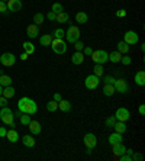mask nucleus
<instances>
[{
  "label": "nucleus",
  "instance_id": "nucleus-41",
  "mask_svg": "<svg viewBox=\"0 0 145 161\" xmlns=\"http://www.w3.org/2000/svg\"><path fill=\"white\" fill-rule=\"evenodd\" d=\"M131 157H132V161H142V160H144V155H142V154H139V153H135V151L132 153V155H131Z\"/></svg>",
  "mask_w": 145,
  "mask_h": 161
},
{
  "label": "nucleus",
  "instance_id": "nucleus-2",
  "mask_svg": "<svg viewBox=\"0 0 145 161\" xmlns=\"http://www.w3.org/2000/svg\"><path fill=\"white\" fill-rule=\"evenodd\" d=\"M64 38H67V42H70V44H74L75 41H79V39H80V29H79V26H75V25H70V26H68V29H67L65 36H64Z\"/></svg>",
  "mask_w": 145,
  "mask_h": 161
},
{
  "label": "nucleus",
  "instance_id": "nucleus-50",
  "mask_svg": "<svg viewBox=\"0 0 145 161\" xmlns=\"http://www.w3.org/2000/svg\"><path fill=\"white\" fill-rule=\"evenodd\" d=\"M6 128H0V138H4L6 136Z\"/></svg>",
  "mask_w": 145,
  "mask_h": 161
},
{
  "label": "nucleus",
  "instance_id": "nucleus-57",
  "mask_svg": "<svg viewBox=\"0 0 145 161\" xmlns=\"http://www.w3.org/2000/svg\"><path fill=\"white\" fill-rule=\"evenodd\" d=\"M0 74H2V73H0Z\"/></svg>",
  "mask_w": 145,
  "mask_h": 161
},
{
  "label": "nucleus",
  "instance_id": "nucleus-22",
  "mask_svg": "<svg viewBox=\"0 0 145 161\" xmlns=\"http://www.w3.org/2000/svg\"><path fill=\"white\" fill-rule=\"evenodd\" d=\"M58 109L61 110V112H70L71 110V103L68 102V100L61 99V100L58 102Z\"/></svg>",
  "mask_w": 145,
  "mask_h": 161
},
{
  "label": "nucleus",
  "instance_id": "nucleus-52",
  "mask_svg": "<svg viewBox=\"0 0 145 161\" xmlns=\"http://www.w3.org/2000/svg\"><path fill=\"white\" fill-rule=\"evenodd\" d=\"M28 57H29V55L26 54V52H23V54L21 55V59H22V61H26V59H28Z\"/></svg>",
  "mask_w": 145,
  "mask_h": 161
},
{
  "label": "nucleus",
  "instance_id": "nucleus-19",
  "mask_svg": "<svg viewBox=\"0 0 145 161\" xmlns=\"http://www.w3.org/2000/svg\"><path fill=\"white\" fill-rule=\"evenodd\" d=\"M6 138L9 140V142L15 144V142H17V141H19V134H17L15 129H10V131L6 132Z\"/></svg>",
  "mask_w": 145,
  "mask_h": 161
},
{
  "label": "nucleus",
  "instance_id": "nucleus-35",
  "mask_svg": "<svg viewBox=\"0 0 145 161\" xmlns=\"http://www.w3.org/2000/svg\"><path fill=\"white\" fill-rule=\"evenodd\" d=\"M46 110H50V112H57L58 110V102L50 100V102L46 103Z\"/></svg>",
  "mask_w": 145,
  "mask_h": 161
},
{
  "label": "nucleus",
  "instance_id": "nucleus-7",
  "mask_svg": "<svg viewBox=\"0 0 145 161\" xmlns=\"http://www.w3.org/2000/svg\"><path fill=\"white\" fill-rule=\"evenodd\" d=\"M113 87L118 93H122V94H126L129 93V86H128V81L125 78H119V80H115L113 83Z\"/></svg>",
  "mask_w": 145,
  "mask_h": 161
},
{
  "label": "nucleus",
  "instance_id": "nucleus-23",
  "mask_svg": "<svg viewBox=\"0 0 145 161\" xmlns=\"http://www.w3.org/2000/svg\"><path fill=\"white\" fill-rule=\"evenodd\" d=\"M22 142H23V145L28 147V148L35 147V140H33L32 135H23V136H22Z\"/></svg>",
  "mask_w": 145,
  "mask_h": 161
},
{
  "label": "nucleus",
  "instance_id": "nucleus-25",
  "mask_svg": "<svg viewBox=\"0 0 145 161\" xmlns=\"http://www.w3.org/2000/svg\"><path fill=\"white\" fill-rule=\"evenodd\" d=\"M116 47H118V51H119L122 55L129 52V45L125 42V41H119V42L116 44Z\"/></svg>",
  "mask_w": 145,
  "mask_h": 161
},
{
  "label": "nucleus",
  "instance_id": "nucleus-47",
  "mask_svg": "<svg viewBox=\"0 0 145 161\" xmlns=\"http://www.w3.org/2000/svg\"><path fill=\"white\" fill-rule=\"evenodd\" d=\"M81 52L84 54V57H86V55H90L91 52H93V48H91V47H84V48H83V51H81Z\"/></svg>",
  "mask_w": 145,
  "mask_h": 161
},
{
  "label": "nucleus",
  "instance_id": "nucleus-45",
  "mask_svg": "<svg viewBox=\"0 0 145 161\" xmlns=\"http://www.w3.org/2000/svg\"><path fill=\"white\" fill-rule=\"evenodd\" d=\"M116 16L118 17H126V10H125V9H119V10L116 12Z\"/></svg>",
  "mask_w": 145,
  "mask_h": 161
},
{
  "label": "nucleus",
  "instance_id": "nucleus-8",
  "mask_svg": "<svg viewBox=\"0 0 145 161\" xmlns=\"http://www.w3.org/2000/svg\"><path fill=\"white\" fill-rule=\"evenodd\" d=\"M115 118L116 121H120V122H128L129 119H131V112L126 107H119V109L116 110Z\"/></svg>",
  "mask_w": 145,
  "mask_h": 161
},
{
  "label": "nucleus",
  "instance_id": "nucleus-51",
  "mask_svg": "<svg viewBox=\"0 0 145 161\" xmlns=\"http://www.w3.org/2000/svg\"><path fill=\"white\" fill-rule=\"evenodd\" d=\"M138 112H139V115H141V116H144V115H145V106H144V105H141V106H139Z\"/></svg>",
  "mask_w": 145,
  "mask_h": 161
},
{
  "label": "nucleus",
  "instance_id": "nucleus-56",
  "mask_svg": "<svg viewBox=\"0 0 145 161\" xmlns=\"http://www.w3.org/2000/svg\"><path fill=\"white\" fill-rule=\"evenodd\" d=\"M2 2H7V0H2Z\"/></svg>",
  "mask_w": 145,
  "mask_h": 161
},
{
  "label": "nucleus",
  "instance_id": "nucleus-21",
  "mask_svg": "<svg viewBox=\"0 0 145 161\" xmlns=\"http://www.w3.org/2000/svg\"><path fill=\"white\" fill-rule=\"evenodd\" d=\"M87 21H89V16H87L86 12H77V15H75V22H77L79 25L87 23Z\"/></svg>",
  "mask_w": 145,
  "mask_h": 161
},
{
  "label": "nucleus",
  "instance_id": "nucleus-15",
  "mask_svg": "<svg viewBox=\"0 0 145 161\" xmlns=\"http://www.w3.org/2000/svg\"><path fill=\"white\" fill-rule=\"evenodd\" d=\"M113 154H115V158L120 157L122 154H125V151H126V147H125L122 142H118V144H113Z\"/></svg>",
  "mask_w": 145,
  "mask_h": 161
},
{
  "label": "nucleus",
  "instance_id": "nucleus-13",
  "mask_svg": "<svg viewBox=\"0 0 145 161\" xmlns=\"http://www.w3.org/2000/svg\"><path fill=\"white\" fill-rule=\"evenodd\" d=\"M84 54L81 51H75L74 54L71 55V63L74 64V65H80V64H83L84 63Z\"/></svg>",
  "mask_w": 145,
  "mask_h": 161
},
{
  "label": "nucleus",
  "instance_id": "nucleus-38",
  "mask_svg": "<svg viewBox=\"0 0 145 161\" xmlns=\"http://www.w3.org/2000/svg\"><path fill=\"white\" fill-rule=\"evenodd\" d=\"M51 10L54 13H60V12H64V9H62V4L61 3H54L51 6Z\"/></svg>",
  "mask_w": 145,
  "mask_h": 161
},
{
  "label": "nucleus",
  "instance_id": "nucleus-5",
  "mask_svg": "<svg viewBox=\"0 0 145 161\" xmlns=\"http://www.w3.org/2000/svg\"><path fill=\"white\" fill-rule=\"evenodd\" d=\"M99 84H100V77L94 76V74H90V76H87L86 78H84V86H86V89H89V90L97 89Z\"/></svg>",
  "mask_w": 145,
  "mask_h": 161
},
{
  "label": "nucleus",
  "instance_id": "nucleus-16",
  "mask_svg": "<svg viewBox=\"0 0 145 161\" xmlns=\"http://www.w3.org/2000/svg\"><path fill=\"white\" fill-rule=\"evenodd\" d=\"M133 80H135V83H137L138 86H145V71L144 70L137 71L135 77H133Z\"/></svg>",
  "mask_w": 145,
  "mask_h": 161
},
{
  "label": "nucleus",
  "instance_id": "nucleus-33",
  "mask_svg": "<svg viewBox=\"0 0 145 161\" xmlns=\"http://www.w3.org/2000/svg\"><path fill=\"white\" fill-rule=\"evenodd\" d=\"M93 74L97 77L103 76V65H102V64H94V67H93Z\"/></svg>",
  "mask_w": 145,
  "mask_h": 161
},
{
  "label": "nucleus",
  "instance_id": "nucleus-18",
  "mask_svg": "<svg viewBox=\"0 0 145 161\" xmlns=\"http://www.w3.org/2000/svg\"><path fill=\"white\" fill-rule=\"evenodd\" d=\"M55 21H57L58 23H67V22L70 21V15L67 12H60L55 15Z\"/></svg>",
  "mask_w": 145,
  "mask_h": 161
},
{
  "label": "nucleus",
  "instance_id": "nucleus-42",
  "mask_svg": "<svg viewBox=\"0 0 145 161\" xmlns=\"http://www.w3.org/2000/svg\"><path fill=\"white\" fill-rule=\"evenodd\" d=\"M74 48H75V51H83V48H84V44L81 42V41H75L74 42Z\"/></svg>",
  "mask_w": 145,
  "mask_h": 161
},
{
  "label": "nucleus",
  "instance_id": "nucleus-32",
  "mask_svg": "<svg viewBox=\"0 0 145 161\" xmlns=\"http://www.w3.org/2000/svg\"><path fill=\"white\" fill-rule=\"evenodd\" d=\"M44 19H45V16H44L42 13H39V12L33 15V23H35L36 26L42 25V23H44Z\"/></svg>",
  "mask_w": 145,
  "mask_h": 161
},
{
  "label": "nucleus",
  "instance_id": "nucleus-3",
  "mask_svg": "<svg viewBox=\"0 0 145 161\" xmlns=\"http://www.w3.org/2000/svg\"><path fill=\"white\" fill-rule=\"evenodd\" d=\"M50 47H51V50H52L55 54H58V55H62V54H65V52H67V44H65L64 39L54 38Z\"/></svg>",
  "mask_w": 145,
  "mask_h": 161
},
{
  "label": "nucleus",
  "instance_id": "nucleus-26",
  "mask_svg": "<svg viewBox=\"0 0 145 161\" xmlns=\"http://www.w3.org/2000/svg\"><path fill=\"white\" fill-rule=\"evenodd\" d=\"M120 58H122V54H120L118 50H116V51H112L109 54V61H112L113 64L120 63Z\"/></svg>",
  "mask_w": 145,
  "mask_h": 161
},
{
  "label": "nucleus",
  "instance_id": "nucleus-6",
  "mask_svg": "<svg viewBox=\"0 0 145 161\" xmlns=\"http://www.w3.org/2000/svg\"><path fill=\"white\" fill-rule=\"evenodd\" d=\"M15 63H16V57L12 52H4L0 55V64L4 67H12V65H15Z\"/></svg>",
  "mask_w": 145,
  "mask_h": 161
},
{
  "label": "nucleus",
  "instance_id": "nucleus-39",
  "mask_svg": "<svg viewBox=\"0 0 145 161\" xmlns=\"http://www.w3.org/2000/svg\"><path fill=\"white\" fill-rule=\"evenodd\" d=\"M104 123H106V126L108 128H113V125L116 123V118L115 116H109V118L104 121Z\"/></svg>",
  "mask_w": 145,
  "mask_h": 161
},
{
  "label": "nucleus",
  "instance_id": "nucleus-28",
  "mask_svg": "<svg viewBox=\"0 0 145 161\" xmlns=\"http://www.w3.org/2000/svg\"><path fill=\"white\" fill-rule=\"evenodd\" d=\"M115 93H116V90H115V87H113V84H103V94L104 96L110 97V96H113Z\"/></svg>",
  "mask_w": 145,
  "mask_h": 161
},
{
  "label": "nucleus",
  "instance_id": "nucleus-20",
  "mask_svg": "<svg viewBox=\"0 0 145 161\" xmlns=\"http://www.w3.org/2000/svg\"><path fill=\"white\" fill-rule=\"evenodd\" d=\"M113 129H115V132H119V134H122L123 135L125 132H126V122H120V121H116V123L113 125Z\"/></svg>",
  "mask_w": 145,
  "mask_h": 161
},
{
  "label": "nucleus",
  "instance_id": "nucleus-14",
  "mask_svg": "<svg viewBox=\"0 0 145 161\" xmlns=\"http://www.w3.org/2000/svg\"><path fill=\"white\" fill-rule=\"evenodd\" d=\"M28 126H29V131H31L32 135H39V134H41V123L38 122V121H31V122L28 123Z\"/></svg>",
  "mask_w": 145,
  "mask_h": 161
},
{
  "label": "nucleus",
  "instance_id": "nucleus-27",
  "mask_svg": "<svg viewBox=\"0 0 145 161\" xmlns=\"http://www.w3.org/2000/svg\"><path fill=\"white\" fill-rule=\"evenodd\" d=\"M52 35H42L41 38H39V42H41L42 47H50L51 42H52Z\"/></svg>",
  "mask_w": 145,
  "mask_h": 161
},
{
  "label": "nucleus",
  "instance_id": "nucleus-53",
  "mask_svg": "<svg viewBox=\"0 0 145 161\" xmlns=\"http://www.w3.org/2000/svg\"><path fill=\"white\" fill-rule=\"evenodd\" d=\"M126 154H129V155H132V153H133V149L132 148H126V151H125Z\"/></svg>",
  "mask_w": 145,
  "mask_h": 161
},
{
  "label": "nucleus",
  "instance_id": "nucleus-37",
  "mask_svg": "<svg viewBox=\"0 0 145 161\" xmlns=\"http://www.w3.org/2000/svg\"><path fill=\"white\" fill-rule=\"evenodd\" d=\"M120 63L123 64V65H131V63H132V58H131L128 54H123V55H122V58H120Z\"/></svg>",
  "mask_w": 145,
  "mask_h": 161
},
{
  "label": "nucleus",
  "instance_id": "nucleus-49",
  "mask_svg": "<svg viewBox=\"0 0 145 161\" xmlns=\"http://www.w3.org/2000/svg\"><path fill=\"white\" fill-rule=\"evenodd\" d=\"M61 99H62L61 93H54V99H52V100H55V102H60Z\"/></svg>",
  "mask_w": 145,
  "mask_h": 161
},
{
  "label": "nucleus",
  "instance_id": "nucleus-29",
  "mask_svg": "<svg viewBox=\"0 0 145 161\" xmlns=\"http://www.w3.org/2000/svg\"><path fill=\"white\" fill-rule=\"evenodd\" d=\"M23 51L26 52L28 55H32L33 52H35V45H33L32 42H29V41H26V42H23Z\"/></svg>",
  "mask_w": 145,
  "mask_h": 161
},
{
  "label": "nucleus",
  "instance_id": "nucleus-12",
  "mask_svg": "<svg viewBox=\"0 0 145 161\" xmlns=\"http://www.w3.org/2000/svg\"><path fill=\"white\" fill-rule=\"evenodd\" d=\"M26 35H28L31 39H35L38 35H39V26H36L35 23L29 25L28 28H26Z\"/></svg>",
  "mask_w": 145,
  "mask_h": 161
},
{
  "label": "nucleus",
  "instance_id": "nucleus-54",
  "mask_svg": "<svg viewBox=\"0 0 145 161\" xmlns=\"http://www.w3.org/2000/svg\"><path fill=\"white\" fill-rule=\"evenodd\" d=\"M91 151H93V148H89V147H86V154H89V155H90Z\"/></svg>",
  "mask_w": 145,
  "mask_h": 161
},
{
  "label": "nucleus",
  "instance_id": "nucleus-44",
  "mask_svg": "<svg viewBox=\"0 0 145 161\" xmlns=\"http://www.w3.org/2000/svg\"><path fill=\"white\" fill-rule=\"evenodd\" d=\"M9 10H7V6H6V2H2L0 0V13H3V15H6Z\"/></svg>",
  "mask_w": 145,
  "mask_h": 161
},
{
  "label": "nucleus",
  "instance_id": "nucleus-9",
  "mask_svg": "<svg viewBox=\"0 0 145 161\" xmlns=\"http://www.w3.org/2000/svg\"><path fill=\"white\" fill-rule=\"evenodd\" d=\"M123 41L128 45H137L139 42V36H138L137 32H133V31H126L125 32V36H123Z\"/></svg>",
  "mask_w": 145,
  "mask_h": 161
},
{
  "label": "nucleus",
  "instance_id": "nucleus-40",
  "mask_svg": "<svg viewBox=\"0 0 145 161\" xmlns=\"http://www.w3.org/2000/svg\"><path fill=\"white\" fill-rule=\"evenodd\" d=\"M103 77V83L104 84H113L115 83V78L112 76H102Z\"/></svg>",
  "mask_w": 145,
  "mask_h": 161
},
{
  "label": "nucleus",
  "instance_id": "nucleus-34",
  "mask_svg": "<svg viewBox=\"0 0 145 161\" xmlns=\"http://www.w3.org/2000/svg\"><path fill=\"white\" fill-rule=\"evenodd\" d=\"M64 36H65V31L61 29V28L55 29L54 34H52V38H57V39H64Z\"/></svg>",
  "mask_w": 145,
  "mask_h": 161
},
{
  "label": "nucleus",
  "instance_id": "nucleus-10",
  "mask_svg": "<svg viewBox=\"0 0 145 161\" xmlns=\"http://www.w3.org/2000/svg\"><path fill=\"white\" fill-rule=\"evenodd\" d=\"M83 141H84V145L89 147V148H94L96 145H97V138H96V135L91 134V132H87L86 135H84Z\"/></svg>",
  "mask_w": 145,
  "mask_h": 161
},
{
  "label": "nucleus",
  "instance_id": "nucleus-4",
  "mask_svg": "<svg viewBox=\"0 0 145 161\" xmlns=\"http://www.w3.org/2000/svg\"><path fill=\"white\" fill-rule=\"evenodd\" d=\"M0 119H2V122L6 123V125H10L12 122H15V113H13V110L9 106L2 107V110H0Z\"/></svg>",
  "mask_w": 145,
  "mask_h": 161
},
{
  "label": "nucleus",
  "instance_id": "nucleus-31",
  "mask_svg": "<svg viewBox=\"0 0 145 161\" xmlns=\"http://www.w3.org/2000/svg\"><path fill=\"white\" fill-rule=\"evenodd\" d=\"M109 61V54L104 50H99V64L103 65L104 63H108Z\"/></svg>",
  "mask_w": 145,
  "mask_h": 161
},
{
  "label": "nucleus",
  "instance_id": "nucleus-46",
  "mask_svg": "<svg viewBox=\"0 0 145 161\" xmlns=\"http://www.w3.org/2000/svg\"><path fill=\"white\" fill-rule=\"evenodd\" d=\"M7 100H9V99H6L4 96H0V107L7 106Z\"/></svg>",
  "mask_w": 145,
  "mask_h": 161
},
{
  "label": "nucleus",
  "instance_id": "nucleus-1",
  "mask_svg": "<svg viewBox=\"0 0 145 161\" xmlns=\"http://www.w3.org/2000/svg\"><path fill=\"white\" fill-rule=\"evenodd\" d=\"M17 109L21 110L22 113L26 115H35L38 112V105L35 100L29 97H21L17 100Z\"/></svg>",
  "mask_w": 145,
  "mask_h": 161
},
{
  "label": "nucleus",
  "instance_id": "nucleus-17",
  "mask_svg": "<svg viewBox=\"0 0 145 161\" xmlns=\"http://www.w3.org/2000/svg\"><path fill=\"white\" fill-rule=\"evenodd\" d=\"M122 141H123V138H122V134H119V132H113V134L109 135V144L110 145L122 142Z\"/></svg>",
  "mask_w": 145,
  "mask_h": 161
},
{
  "label": "nucleus",
  "instance_id": "nucleus-55",
  "mask_svg": "<svg viewBox=\"0 0 145 161\" xmlns=\"http://www.w3.org/2000/svg\"><path fill=\"white\" fill-rule=\"evenodd\" d=\"M2 93H3V86L0 84V96H2Z\"/></svg>",
  "mask_w": 145,
  "mask_h": 161
},
{
  "label": "nucleus",
  "instance_id": "nucleus-43",
  "mask_svg": "<svg viewBox=\"0 0 145 161\" xmlns=\"http://www.w3.org/2000/svg\"><path fill=\"white\" fill-rule=\"evenodd\" d=\"M90 57H91V59L94 61V64H99V50H97V51H93V52H91Z\"/></svg>",
  "mask_w": 145,
  "mask_h": 161
},
{
  "label": "nucleus",
  "instance_id": "nucleus-24",
  "mask_svg": "<svg viewBox=\"0 0 145 161\" xmlns=\"http://www.w3.org/2000/svg\"><path fill=\"white\" fill-rule=\"evenodd\" d=\"M16 94V90L13 89L12 86H7V87H3V93H2V96H4L6 99H12L13 96Z\"/></svg>",
  "mask_w": 145,
  "mask_h": 161
},
{
  "label": "nucleus",
  "instance_id": "nucleus-36",
  "mask_svg": "<svg viewBox=\"0 0 145 161\" xmlns=\"http://www.w3.org/2000/svg\"><path fill=\"white\" fill-rule=\"evenodd\" d=\"M19 119H21V123L22 125H25V126H28V123L32 121V119H31V115H26V113H22Z\"/></svg>",
  "mask_w": 145,
  "mask_h": 161
},
{
  "label": "nucleus",
  "instance_id": "nucleus-11",
  "mask_svg": "<svg viewBox=\"0 0 145 161\" xmlns=\"http://www.w3.org/2000/svg\"><path fill=\"white\" fill-rule=\"evenodd\" d=\"M6 6H7L9 12H19L23 4H22L21 0H7V2H6Z\"/></svg>",
  "mask_w": 145,
  "mask_h": 161
},
{
  "label": "nucleus",
  "instance_id": "nucleus-30",
  "mask_svg": "<svg viewBox=\"0 0 145 161\" xmlns=\"http://www.w3.org/2000/svg\"><path fill=\"white\" fill-rule=\"evenodd\" d=\"M0 84L3 86V87L12 86V77L6 76V74H0Z\"/></svg>",
  "mask_w": 145,
  "mask_h": 161
},
{
  "label": "nucleus",
  "instance_id": "nucleus-48",
  "mask_svg": "<svg viewBox=\"0 0 145 161\" xmlns=\"http://www.w3.org/2000/svg\"><path fill=\"white\" fill-rule=\"evenodd\" d=\"M55 15H57V13H54L52 12V10H51L50 13H48V15H46V19H48V21H55Z\"/></svg>",
  "mask_w": 145,
  "mask_h": 161
}]
</instances>
